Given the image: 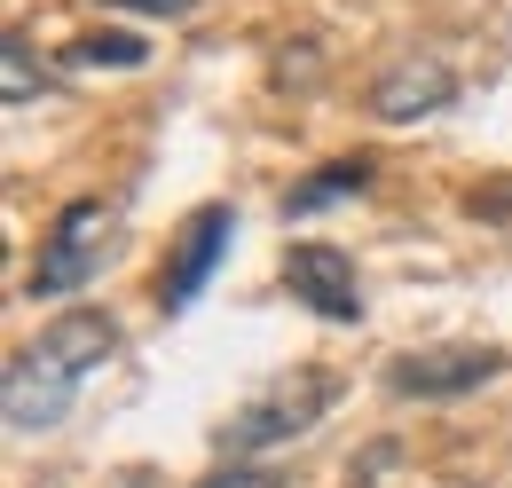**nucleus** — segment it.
Segmentation results:
<instances>
[{"label": "nucleus", "mask_w": 512, "mask_h": 488, "mask_svg": "<svg viewBox=\"0 0 512 488\" xmlns=\"http://www.w3.org/2000/svg\"><path fill=\"white\" fill-rule=\"evenodd\" d=\"M339 402V378L323 363H308V370H284L276 386H260L253 402L221 426V449L229 457H260V449H284V441H300V433L316 426L323 410Z\"/></svg>", "instance_id": "1"}, {"label": "nucleus", "mask_w": 512, "mask_h": 488, "mask_svg": "<svg viewBox=\"0 0 512 488\" xmlns=\"http://www.w3.org/2000/svg\"><path fill=\"white\" fill-rule=\"evenodd\" d=\"M103 252H111V205H103V197H71L64 213L48 221V237H40L32 300H64V292H79V284L103 268Z\"/></svg>", "instance_id": "2"}, {"label": "nucleus", "mask_w": 512, "mask_h": 488, "mask_svg": "<svg viewBox=\"0 0 512 488\" xmlns=\"http://www.w3.org/2000/svg\"><path fill=\"white\" fill-rule=\"evenodd\" d=\"M497 370H505L497 347L449 339V347H410V355H394V363H386V386L410 394V402H457V394H481Z\"/></svg>", "instance_id": "3"}, {"label": "nucleus", "mask_w": 512, "mask_h": 488, "mask_svg": "<svg viewBox=\"0 0 512 488\" xmlns=\"http://www.w3.org/2000/svg\"><path fill=\"white\" fill-rule=\"evenodd\" d=\"M284 292L323 323H363V276L339 244H284Z\"/></svg>", "instance_id": "4"}, {"label": "nucleus", "mask_w": 512, "mask_h": 488, "mask_svg": "<svg viewBox=\"0 0 512 488\" xmlns=\"http://www.w3.org/2000/svg\"><path fill=\"white\" fill-rule=\"evenodd\" d=\"M237 237V205H197L190 221L174 229V260H166V276H158V300L166 307H190L205 284H213V268H221V252Z\"/></svg>", "instance_id": "5"}, {"label": "nucleus", "mask_w": 512, "mask_h": 488, "mask_svg": "<svg viewBox=\"0 0 512 488\" xmlns=\"http://www.w3.org/2000/svg\"><path fill=\"white\" fill-rule=\"evenodd\" d=\"M79 402V378L71 370H56L48 355H16L8 363V378H0V418H8V433H48L64 426V410Z\"/></svg>", "instance_id": "6"}, {"label": "nucleus", "mask_w": 512, "mask_h": 488, "mask_svg": "<svg viewBox=\"0 0 512 488\" xmlns=\"http://www.w3.org/2000/svg\"><path fill=\"white\" fill-rule=\"evenodd\" d=\"M449 103H457V71L442 56H402L371 87V119H386V126H418L434 111H449Z\"/></svg>", "instance_id": "7"}, {"label": "nucleus", "mask_w": 512, "mask_h": 488, "mask_svg": "<svg viewBox=\"0 0 512 488\" xmlns=\"http://www.w3.org/2000/svg\"><path fill=\"white\" fill-rule=\"evenodd\" d=\"M111 347H119V323H111L103 307H64V315H56V323L32 339V355H48L56 370H71L79 386L111 363Z\"/></svg>", "instance_id": "8"}, {"label": "nucleus", "mask_w": 512, "mask_h": 488, "mask_svg": "<svg viewBox=\"0 0 512 488\" xmlns=\"http://www.w3.org/2000/svg\"><path fill=\"white\" fill-rule=\"evenodd\" d=\"M363 189H371V158H331V166H316L300 189H284V221H308V213L347 205V197H363Z\"/></svg>", "instance_id": "9"}, {"label": "nucleus", "mask_w": 512, "mask_h": 488, "mask_svg": "<svg viewBox=\"0 0 512 488\" xmlns=\"http://www.w3.org/2000/svg\"><path fill=\"white\" fill-rule=\"evenodd\" d=\"M64 56L79 63V71H142V63H150V48H142L134 32H79Z\"/></svg>", "instance_id": "10"}, {"label": "nucleus", "mask_w": 512, "mask_h": 488, "mask_svg": "<svg viewBox=\"0 0 512 488\" xmlns=\"http://www.w3.org/2000/svg\"><path fill=\"white\" fill-rule=\"evenodd\" d=\"M103 8H127V16H190L197 0H103Z\"/></svg>", "instance_id": "11"}, {"label": "nucleus", "mask_w": 512, "mask_h": 488, "mask_svg": "<svg viewBox=\"0 0 512 488\" xmlns=\"http://www.w3.org/2000/svg\"><path fill=\"white\" fill-rule=\"evenodd\" d=\"M32 95V63H24V48L8 40V103H24Z\"/></svg>", "instance_id": "12"}]
</instances>
